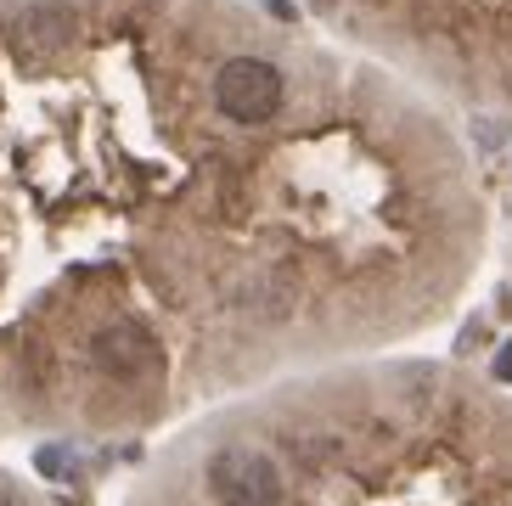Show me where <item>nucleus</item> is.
<instances>
[{
	"label": "nucleus",
	"mask_w": 512,
	"mask_h": 506,
	"mask_svg": "<svg viewBox=\"0 0 512 506\" xmlns=\"http://www.w3.org/2000/svg\"><path fill=\"white\" fill-rule=\"evenodd\" d=\"M209 495L220 506H282L287 484H282V467L265 450L231 445L209 456Z\"/></svg>",
	"instance_id": "f257e3e1"
},
{
	"label": "nucleus",
	"mask_w": 512,
	"mask_h": 506,
	"mask_svg": "<svg viewBox=\"0 0 512 506\" xmlns=\"http://www.w3.org/2000/svg\"><path fill=\"white\" fill-rule=\"evenodd\" d=\"M282 74L259 57H231L220 74H214V107L237 124H265L282 113Z\"/></svg>",
	"instance_id": "f03ea898"
},
{
	"label": "nucleus",
	"mask_w": 512,
	"mask_h": 506,
	"mask_svg": "<svg viewBox=\"0 0 512 506\" xmlns=\"http://www.w3.org/2000/svg\"><path fill=\"white\" fill-rule=\"evenodd\" d=\"M91 355H96V366H102L107 377H141V372H152L158 343H152L147 327H136V321H113V327L96 332Z\"/></svg>",
	"instance_id": "7ed1b4c3"
},
{
	"label": "nucleus",
	"mask_w": 512,
	"mask_h": 506,
	"mask_svg": "<svg viewBox=\"0 0 512 506\" xmlns=\"http://www.w3.org/2000/svg\"><path fill=\"white\" fill-rule=\"evenodd\" d=\"M79 34V17L68 6H29V12L17 17V45H29V51H62V45H74Z\"/></svg>",
	"instance_id": "20e7f679"
},
{
	"label": "nucleus",
	"mask_w": 512,
	"mask_h": 506,
	"mask_svg": "<svg viewBox=\"0 0 512 506\" xmlns=\"http://www.w3.org/2000/svg\"><path fill=\"white\" fill-rule=\"evenodd\" d=\"M496 377H501V383H512V343L496 355Z\"/></svg>",
	"instance_id": "39448f33"
},
{
	"label": "nucleus",
	"mask_w": 512,
	"mask_h": 506,
	"mask_svg": "<svg viewBox=\"0 0 512 506\" xmlns=\"http://www.w3.org/2000/svg\"><path fill=\"white\" fill-rule=\"evenodd\" d=\"M0 506H23V501H17V495H0Z\"/></svg>",
	"instance_id": "423d86ee"
}]
</instances>
